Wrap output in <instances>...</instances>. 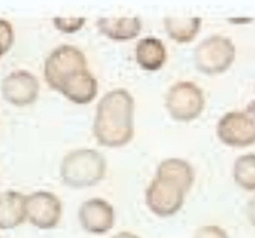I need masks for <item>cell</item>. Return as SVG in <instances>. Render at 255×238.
Returning <instances> with one entry per match:
<instances>
[{"instance_id": "6da1fadb", "label": "cell", "mask_w": 255, "mask_h": 238, "mask_svg": "<svg viewBox=\"0 0 255 238\" xmlns=\"http://www.w3.org/2000/svg\"><path fill=\"white\" fill-rule=\"evenodd\" d=\"M194 183L193 166L179 157L162 160L145 193L146 206L157 217H172L184 204Z\"/></svg>"}, {"instance_id": "7a4b0ae2", "label": "cell", "mask_w": 255, "mask_h": 238, "mask_svg": "<svg viewBox=\"0 0 255 238\" xmlns=\"http://www.w3.org/2000/svg\"><path fill=\"white\" fill-rule=\"evenodd\" d=\"M135 100L132 94L117 88L105 94L97 105L94 136L101 146L122 147L135 133Z\"/></svg>"}, {"instance_id": "3957f363", "label": "cell", "mask_w": 255, "mask_h": 238, "mask_svg": "<svg viewBox=\"0 0 255 238\" xmlns=\"http://www.w3.org/2000/svg\"><path fill=\"white\" fill-rule=\"evenodd\" d=\"M107 174V159L94 149H75L64 156L60 176L64 184L85 189L98 184Z\"/></svg>"}, {"instance_id": "277c9868", "label": "cell", "mask_w": 255, "mask_h": 238, "mask_svg": "<svg viewBox=\"0 0 255 238\" xmlns=\"http://www.w3.org/2000/svg\"><path fill=\"white\" fill-rule=\"evenodd\" d=\"M236 60V46L224 36H211L194 48L193 61L196 68L206 75L227 71Z\"/></svg>"}, {"instance_id": "5b68a950", "label": "cell", "mask_w": 255, "mask_h": 238, "mask_svg": "<svg viewBox=\"0 0 255 238\" xmlns=\"http://www.w3.org/2000/svg\"><path fill=\"white\" fill-rule=\"evenodd\" d=\"M166 110L177 122H191L199 118L206 107L204 92L190 81H180L166 94Z\"/></svg>"}, {"instance_id": "8992f818", "label": "cell", "mask_w": 255, "mask_h": 238, "mask_svg": "<svg viewBox=\"0 0 255 238\" xmlns=\"http://www.w3.org/2000/svg\"><path fill=\"white\" fill-rule=\"evenodd\" d=\"M88 68L87 57L80 48L64 44L54 48L44 63V78L48 87L58 91L70 77Z\"/></svg>"}, {"instance_id": "52a82bcc", "label": "cell", "mask_w": 255, "mask_h": 238, "mask_svg": "<svg viewBox=\"0 0 255 238\" xmlns=\"http://www.w3.org/2000/svg\"><path fill=\"white\" fill-rule=\"evenodd\" d=\"M217 136L227 146L246 147L255 143V101L246 110L228 112L217 123Z\"/></svg>"}, {"instance_id": "ba28073f", "label": "cell", "mask_w": 255, "mask_h": 238, "mask_svg": "<svg viewBox=\"0 0 255 238\" xmlns=\"http://www.w3.org/2000/svg\"><path fill=\"white\" fill-rule=\"evenodd\" d=\"M27 220L40 230H51L58 226L63 216L61 200L51 192H34L26 202Z\"/></svg>"}, {"instance_id": "9c48e42d", "label": "cell", "mask_w": 255, "mask_h": 238, "mask_svg": "<svg viewBox=\"0 0 255 238\" xmlns=\"http://www.w3.org/2000/svg\"><path fill=\"white\" fill-rule=\"evenodd\" d=\"M3 98L11 105L26 107L37 101L40 94V84L36 75L26 70L10 73L1 83Z\"/></svg>"}, {"instance_id": "30bf717a", "label": "cell", "mask_w": 255, "mask_h": 238, "mask_svg": "<svg viewBox=\"0 0 255 238\" xmlns=\"http://www.w3.org/2000/svg\"><path fill=\"white\" fill-rule=\"evenodd\" d=\"M78 220L84 231L94 236H102L112 230L115 224V210L112 204L95 197L84 202L78 210Z\"/></svg>"}, {"instance_id": "8fae6325", "label": "cell", "mask_w": 255, "mask_h": 238, "mask_svg": "<svg viewBox=\"0 0 255 238\" xmlns=\"http://www.w3.org/2000/svg\"><path fill=\"white\" fill-rule=\"evenodd\" d=\"M58 92L77 105H88L98 94V81L94 74L85 68L70 77L60 87Z\"/></svg>"}, {"instance_id": "7c38bea8", "label": "cell", "mask_w": 255, "mask_h": 238, "mask_svg": "<svg viewBox=\"0 0 255 238\" xmlns=\"http://www.w3.org/2000/svg\"><path fill=\"white\" fill-rule=\"evenodd\" d=\"M27 197L18 192L0 194V230H13L27 220Z\"/></svg>"}, {"instance_id": "4fadbf2b", "label": "cell", "mask_w": 255, "mask_h": 238, "mask_svg": "<svg viewBox=\"0 0 255 238\" xmlns=\"http://www.w3.org/2000/svg\"><path fill=\"white\" fill-rule=\"evenodd\" d=\"M101 34L114 41H128L136 38L142 31V20L133 17H101L97 21Z\"/></svg>"}, {"instance_id": "5bb4252c", "label": "cell", "mask_w": 255, "mask_h": 238, "mask_svg": "<svg viewBox=\"0 0 255 238\" xmlns=\"http://www.w3.org/2000/svg\"><path fill=\"white\" fill-rule=\"evenodd\" d=\"M135 58L140 68L146 71H157L167 60L166 47L162 40L156 37H145L137 41L135 47Z\"/></svg>"}, {"instance_id": "9a60e30c", "label": "cell", "mask_w": 255, "mask_h": 238, "mask_svg": "<svg viewBox=\"0 0 255 238\" xmlns=\"http://www.w3.org/2000/svg\"><path fill=\"white\" fill-rule=\"evenodd\" d=\"M164 30L167 36L179 44L190 43L199 34L201 27L200 17H169L164 18Z\"/></svg>"}, {"instance_id": "2e32d148", "label": "cell", "mask_w": 255, "mask_h": 238, "mask_svg": "<svg viewBox=\"0 0 255 238\" xmlns=\"http://www.w3.org/2000/svg\"><path fill=\"white\" fill-rule=\"evenodd\" d=\"M234 180L247 192H255V153L238 157L234 163Z\"/></svg>"}, {"instance_id": "e0dca14e", "label": "cell", "mask_w": 255, "mask_h": 238, "mask_svg": "<svg viewBox=\"0 0 255 238\" xmlns=\"http://www.w3.org/2000/svg\"><path fill=\"white\" fill-rule=\"evenodd\" d=\"M53 23L57 30H60L61 33H67V34H71V33H77L80 31L85 23H87V18L85 17H54L53 18Z\"/></svg>"}, {"instance_id": "ac0fdd59", "label": "cell", "mask_w": 255, "mask_h": 238, "mask_svg": "<svg viewBox=\"0 0 255 238\" xmlns=\"http://www.w3.org/2000/svg\"><path fill=\"white\" fill-rule=\"evenodd\" d=\"M14 43V30L7 20L0 18V58L9 51Z\"/></svg>"}, {"instance_id": "d6986e66", "label": "cell", "mask_w": 255, "mask_h": 238, "mask_svg": "<svg viewBox=\"0 0 255 238\" xmlns=\"http://www.w3.org/2000/svg\"><path fill=\"white\" fill-rule=\"evenodd\" d=\"M193 238H230L226 230L219 226H203L194 233Z\"/></svg>"}, {"instance_id": "ffe728a7", "label": "cell", "mask_w": 255, "mask_h": 238, "mask_svg": "<svg viewBox=\"0 0 255 238\" xmlns=\"http://www.w3.org/2000/svg\"><path fill=\"white\" fill-rule=\"evenodd\" d=\"M247 217L248 221L255 227V197H253L247 206Z\"/></svg>"}, {"instance_id": "44dd1931", "label": "cell", "mask_w": 255, "mask_h": 238, "mask_svg": "<svg viewBox=\"0 0 255 238\" xmlns=\"http://www.w3.org/2000/svg\"><path fill=\"white\" fill-rule=\"evenodd\" d=\"M111 238H140L136 234H133V233H130V231H121L118 234H115V236H112Z\"/></svg>"}]
</instances>
